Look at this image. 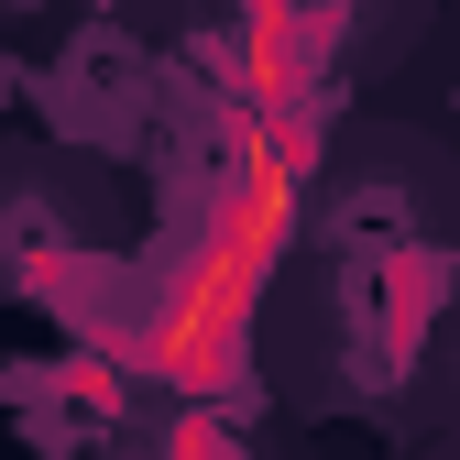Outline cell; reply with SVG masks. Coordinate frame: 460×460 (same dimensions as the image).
I'll return each instance as SVG.
<instances>
[{"label": "cell", "mask_w": 460, "mask_h": 460, "mask_svg": "<svg viewBox=\"0 0 460 460\" xmlns=\"http://www.w3.org/2000/svg\"><path fill=\"white\" fill-rule=\"evenodd\" d=\"M285 219H296V164H285V143H252L242 164V187H230L219 208V242L198 252V274L176 285V307H164L154 329V373H176V384H219L230 351H242V307H252V285L285 242Z\"/></svg>", "instance_id": "6da1fadb"}]
</instances>
